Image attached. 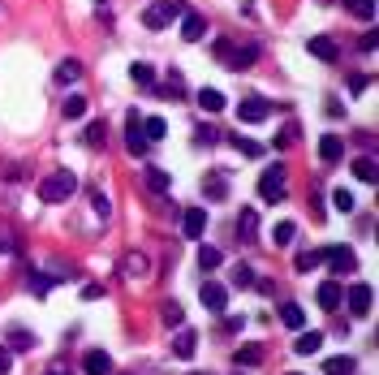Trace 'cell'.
Segmentation results:
<instances>
[{
  "mask_svg": "<svg viewBox=\"0 0 379 375\" xmlns=\"http://www.w3.org/2000/svg\"><path fill=\"white\" fill-rule=\"evenodd\" d=\"M203 35H207V22L198 17V13H181V39L194 43V39H203Z\"/></svg>",
  "mask_w": 379,
  "mask_h": 375,
  "instance_id": "14",
  "label": "cell"
},
{
  "mask_svg": "<svg viewBox=\"0 0 379 375\" xmlns=\"http://www.w3.org/2000/svg\"><path fill=\"white\" fill-rule=\"evenodd\" d=\"M203 229H207V212H203V207H190V212L181 216V233H186L190 242H198V237H203Z\"/></svg>",
  "mask_w": 379,
  "mask_h": 375,
  "instance_id": "10",
  "label": "cell"
},
{
  "mask_svg": "<svg viewBox=\"0 0 379 375\" xmlns=\"http://www.w3.org/2000/svg\"><path fill=\"white\" fill-rule=\"evenodd\" d=\"M233 362H237V367H259V362H263V349H259V345H241L237 354H233Z\"/></svg>",
  "mask_w": 379,
  "mask_h": 375,
  "instance_id": "23",
  "label": "cell"
},
{
  "mask_svg": "<svg viewBox=\"0 0 379 375\" xmlns=\"http://www.w3.org/2000/svg\"><path fill=\"white\" fill-rule=\"evenodd\" d=\"M160 319L168 323V328H181V323H186V311H181V302H164V307H160Z\"/></svg>",
  "mask_w": 379,
  "mask_h": 375,
  "instance_id": "26",
  "label": "cell"
},
{
  "mask_svg": "<svg viewBox=\"0 0 379 375\" xmlns=\"http://www.w3.org/2000/svg\"><path fill=\"white\" fill-rule=\"evenodd\" d=\"M61 112H65L69 121H82V117H87V99H82V95H69L65 104H61Z\"/></svg>",
  "mask_w": 379,
  "mask_h": 375,
  "instance_id": "29",
  "label": "cell"
},
{
  "mask_svg": "<svg viewBox=\"0 0 379 375\" xmlns=\"http://www.w3.org/2000/svg\"><path fill=\"white\" fill-rule=\"evenodd\" d=\"M78 78H82V65H78V61H61V65H57V82H61V87L78 82Z\"/></svg>",
  "mask_w": 379,
  "mask_h": 375,
  "instance_id": "22",
  "label": "cell"
},
{
  "mask_svg": "<svg viewBox=\"0 0 379 375\" xmlns=\"http://www.w3.org/2000/svg\"><path fill=\"white\" fill-rule=\"evenodd\" d=\"M353 177H358V182H375V177H379V164H375L371 156H362V160H353Z\"/></svg>",
  "mask_w": 379,
  "mask_h": 375,
  "instance_id": "25",
  "label": "cell"
},
{
  "mask_svg": "<svg viewBox=\"0 0 379 375\" xmlns=\"http://www.w3.org/2000/svg\"><path fill=\"white\" fill-rule=\"evenodd\" d=\"M289 194V182H285V168L281 164H272L263 168V177H259V198L263 203H281V198Z\"/></svg>",
  "mask_w": 379,
  "mask_h": 375,
  "instance_id": "3",
  "label": "cell"
},
{
  "mask_svg": "<svg viewBox=\"0 0 379 375\" xmlns=\"http://www.w3.org/2000/svg\"><path fill=\"white\" fill-rule=\"evenodd\" d=\"M147 186L156 190V194H164V190H168V172H164V168H147Z\"/></svg>",
  "mask_w": 379,
  "mask_h": 375,
  "instance_id": "33",
  "label": "cell"
},
{
  "mask_svg": "<svg viewBox=\"0 0 379 375\" xmlns=\"http://www.w3.org/2000/svg\"><path fill=\"white\" fill-rule=\"evenodd\" d=\"M341 293H345L341 281H323V285H319V307H323V311H336V307H341Z\"/></svg>",
  "mask_w": 379,
  "mask_h": 375,
  "instance_id": "13",
  "label": "cell"
},
{
  "mask_svg": "<svg viewBox=\"0 0 379 375\" xmlns=\"http://www.w3.org/2000/svg\"><path fill=\"white\" fill-rule=\"evenodd\" d=\"M371 297H375L371 285L358 281V285H349V293H341V302H349V315H358V319H362V315H371Z\"/></svg>",
  "mask_w": 379,
  "mask_h": 375,
  "instance_id": "6",
  "label": "cell"
},
{
  "mask_svg": "<svg viewBox=\"0 0 379 375\" xmlns=\"http://www.w3.org/2000/svg\"><path fill=\"white\" fill-rule=\"evenodd\" d=\"M82 371L87 375H112V358L104 354V349H91V354L82 358Z\"/></svg>",
  "mask_w": 379,
  "mask_h": 375,
  "instance_id": "11",
  "label": "cell"
},
{
  "mask_svg": "<svg viewBox=\"0 0 379 375\" xmlns=\"http://www.w3.org/2000/svg\"><path fill=\"white\" fill-rule=\"evenodd\" d=\"M293 375H302V371H293Z\"/></svg>",
  "mask_w": 379,
  "mask_h": 375,
  "instance_id": "44",
  "label": "cell"
},
{
  "mask_svg": "<svg viewBox=\"0 0 379 375\" xmlns=\"http://www.w3.org/2000/svg\"><path fill=\"white\" fill-rule=\"evenodd\" d=\"M319 345H323V332H302L293 349H297L302 358H311V354H319Z\"/></svg>",
  "mask_w": 379,
  "mask_h": 375,
  "instance_id": "19",
  "label": "cell"
},
{
  "mask_svg": "<svg viewBox=\"0 0 379 375\" xmlns=\"http://www.w3.org/2000/svg\"><path fill=\"white\" fill-rule=\"evenodd\" d=\"M237 117H241V125H259V121L272 117V104H267L263 95H246L241 104H237Z\"/></svg>",
  "mask_w": 379,
  "mask_h": 375,
  "instance_id": "4",
  "label": "cell"
},
{
  "mask_svg": "<svg viewBox=\"0 0 379 375\" xmlns=\"http://www.w3.org/2000/svg\"><path fill=\"white\" fill-rule=\"evenodd\" d=\"M323 259L332 263V277H349V272L358 267V259H353L349 246H323Z\"/></svg>",
  "mask_w": 379,
  "mask_h": 375,
  "instance_id": "5",
  "label": "cell"
},
{
  "mask_svg": "<svg viewBox=\"0 0 379 375\" xmlns=\"http://www.w3.org/2000/svg\"><path fill=\"white\" fill-rule=\"evenodd\" d=\"M104 130H108L104 121H91V125H87V142H91V147H99V142H104Z\"/></svg>",
  "mask_w": 379,
  "mask_h": 375,
  "instance_id": "36",
  "label": "cell"
},
{
  "mask_svg": "<svg viewBox=\"0 0 379 375\" xmlns=\"http://www.w3.org/2000/svg\"><path fill=\"white\" fill-rule=\"evenodd\" d=\"M121 272H125V277H147V272H151V259H147V255H138V250H134V255H125Z\"/></svg>",
  "mask_w": 379,
  "mask_h": 375,
  "instance_id": "17",
  "label": "cell"
},
{
  "mask_svg": "<svg viewBox=\"0 0 379 375\" xmlns=\"http://www.w3.org/2000/svg\"><path fill=\"white\" fill-rule=\"evenodd\" d=\"M130 78H134L138 87H156V69H151L147 61H134V65H130Z\"/></svg>",
  "mask_w": 379,
  "mask_h": 375,
  "instance_id": "24",
  "label": "cell"
},
{
  "mask_svg": "<svg viewBox=\"0 0 379 375\" xmlns=\"http://www.w3.org/2000/svg\"><path fill=\"white\" fill-rule=\"evenodd\" d=\"M332 203H336V207H341L345 216H349L353 207H358V203H353V194H349V190H336V194H332Z\"/></svg>",
  "mask_w": 379,
  "mask_h": 375,
  "instance_id": "38",
  "label": "cell"
},
{
  "mask_svg": "<svg viewBox=\"0 0 379 375\" xmlns=\"http://www.w3.org/2000/svg\"><path fill=\"white\" fill-rule=\"evenodd\" d=\"M164 134H168L164 117H147V121H142V138H147V142H160Z\"/></svg>",
  "mask_w": 379,
  "mask_h": 375,
  "instance_id": "21",
  "label": "cell"
},
{
  "mask_svg": "<svg viewBox=\"0 0 379 375\" xmlns=\"http://www.w3.org/2000/svg\"><path fill=\"white\" fill-rule=\"evenodd\" d=\"M194 349H198V337H194L190 328H181V332L172 337V354H177V358H194Z\"/></svg>",
  "mask_w": 379,
  "mask_h": 375,
  "instance_id": "15",
  "label": "cell"
},
{
  "mask_svg": "<svg viewBox=\"0 0 379 375\" xmlns=\"http://www.w3.org/2000/svg\"><path fill=\"white\" fill-rule=\"evenodd\" d=\"M237 233H241V237H255V233H259V212H255V207L237 216Z\"/></svg>",
  "mask_w": 379,
  "mask_h": 375,
  "instance_id": "28",
  "label": "cell"
},
{
  "mask_svg": "<svg viewBox=\"0 0 379 375\" xmlns=\"http://www.w3.org/2000/svg\"><path fill=\"white\" fill-rule=\"evenodd\" d=\"M349 13L362 22H375V0H349Z\"/></svg>",
  "mask_w": 379,
  "mask_h": 375,
  "instance_id": "32",
  "label": "cell"
},
{
  "mask_svg": "<svg viewBox=\"0 0 379 375\" xmlns=\"http://www.w3.org/2000/svg\"><path fill=\"white\" fill-rule=\"evenodd\" d=\"M52 281H61V277H31V289H35V293L43 297L47 289H52Z\"/></svg>",
  "mask_w": 379,
  "mask_h": 375,
  "instance_id": "39",
  "label": "cell"
},
{
  "mask_svg": "<svg viewBox=\"0 0 379 375\" xmlns=\"http://www.w3.org/2000/svg\"><path fill=\"white\" fill-rule=\"evenodd\" d=\"M237 152H241L246 160H259V156H263V147H259V142H250V138H237Z\"/></svg>",
  "mask_w": 379,
  "mask_h": 375,
  "instance_id": "37",
  "label": "cell"
},
{
  "mask_svg": "<svg viewBox=\"0 0 379 375\" xmlns=\"http://www.w3.org/2000/svg\"><path fill=\"white\" fill-rule=\"evenodd\" d=\"M47 375H69V371H65V367H52V371H47Z\"/></svg>",
  "mask_w": 379,
  "mask_h": 375,
  "instance_id": "43",
  "label": "cell"
},
{
  "mask_svg": "<svg viewBox=\"0 0 379 375\" xmlns=\"http://www.w3.org/2000/svg\"><path fill=\"white\" fill-rule=\"evenodd\" d=\"M323 375H353V358H349V354L323 358Z\"/></svg>",
  "mask_w": 379,
  "mask_h": 375,
  "instance_id": "20",
  "label": "cell"
},
{
  "mask_svg": "<svg viewBox=\"0 0 379 375\" xmlns=\"http://www.w3.org/2000/svg\"><path fill=\"white\" fill-rule=\"evenodd\" d=\"M91 203H95L99 216H108V198H104V194H91Z\"/></svg>",
  "mask_w": 379,
  "mask_h": 375,
  "instance_id": "42",
  "label": "cell"
},
{
  "mask_svg": "<svg viewBox=\"0 0 379 375\" xmlns=\"http://www.w3.org/2000/svg\"><path fill=\"white\" fill-rule=\"evenodd\" d=\"M203 190H207L211 198H224V194H229V182H224V177H207V182H203Z\"/></svg>",
  "mask_w": 379,
  "mask_h": 375,
  "instance_id": "35",
  "label": "cell"
},
{
  "mask_svg": "<svg viewBox=\"0 0 379 375\" xmlns=\"http://www.w3.org/2000/svg\"><path fill=\"white\" fill-rule=\"evenodd\" d=\"M198 108H203V112H211V117H216V112L224 108V95H220L216 87H203V91H198Z\"/></svg>",
  "mask_w": 379,
  "mask_h": 375,
  "instance_id": "18",
  "label": "cell"
},
{
  "mask_svg": "<svg viewBox=\"0 0 379 375\" xmlns=\"http://www.w3.org/2000/svg\"><path fill=\"white\" fill-rule=\"evenodd\" d=\"M319 263H323V250H302V255H297V272H311Z\"/></svg>",
  "mask_w": 379,
  "mask_h": 375,
  "instance_id": "34",
  "label": "cell"
},
{
  "mask_svg": "<svg viewBox=\"0 0 379 375\" xmlns=\"http://www.w3.org/2000/svg\"><path fill=\"white\" fill-rule=\"evenodd\" d=\"M13 371V354H9V349H0V375H9Z\"/></svg>",
  "mask_w": 379,
  "mask_h": 375,
  "instance_id": "41",
  "label": "cell"
},
{
  "mask_svg": "<svg viewBox=\"0 0 379 375\" xmlns=\"http://www.w3.org/2000/svg\"><path fill=\"white\" fill-rule=\"evenodd\" d=\"M281 319H285V328H302V323H306V311H302L297 302H285V307H281Z\"/></svg>",
  "mask_w": 379,
  "mask_h": 375,
  "instance_id": "27",
  "label": "cell"
},
{
  "mask_svg": "<svg viewBox=\"0 0 379 375\" xmlns=\"http://www.w3.org/2000/svg\"><path fill=\"white\" fill-rule=\"evenodd\" d=\"M341 156H345V138H336V134L319 138V160H323V164H336Z\"/></svg>",
  "mask_w": 379,
  "mask_h": 375,
  "instance_id": "12",
  "label": "cell"
},
{
  "mask_svg": "<svg viewBox=\"0 0 379 375\" xmlns=\"http://www.w3.org/2000/svg\"><path fill=\"white\" fill-rule=\"evenodd\" d=\"M306 52H311V57H319V61H327V65H336V61H341V47H336L332 39H327V35H315V39L306 43Z\"/></svg>",
  "mask_w": 379,
  "mask_h": 375,
  "instance_id": "9",
  "label": "cell"
},
{
  "mask_svg": "<svg viewBox=\"0 0 379 375\" xmlns=\"http://www.w3.org/2000/svg\"><path fill=\"white\" fill-rule=\"evenodd\" d=\"M181 13H186L181 0H156V5H151V9L142 13V27H147V31H164L168 22H177Z\"/></svg>",
  "mask_w": 379,
  "mask_h": 375,
  "instance_id": "2",
  "label": "cell"
},
{
  "mask_svg": "<svg viewBox=\"0 0 379 375\" xmlns=\"http://www.w3.org/2000/svg\"><path fill=\"white\" fill-rule=\"evenodd\" d=\"M198 297H203V307H207L211 315H220L224 307H229V289H224V285H216V281H207L203 289H198Z\"/></svg>",
  "mask_w": 379,
  "mask_h": 375,
  "instance_id": "8",
  "label": "cell"
},
{
  "mask_svg": "<svg viewBox=\"0 0 379 375\" xmlns=\"http://www.w3.org/2000/svg\"><path fill=\"white\" fill-rule=\"evenodd\" d=\"M233 281H237V285H241V289H250V285H255V272H250V267H246V263H241V267H237V272H233Z\"/></svg>",
  "mask_w": 379,
  "mask_h": 375,
  "instance_id": "40",
  "label": "cell"
},
{
  "mask_svg": "<svg viewBox=\"0 0 379 375\" xmlns=\"http://www.w3.org/2000/svg\"><path fill=\"white\" fill-rule=\"evenodd\" d=\"M73 190H78V177H73L69 168H57V172H47V177L39 182V198H43V203H65Z\"/></svg>",
  "mask_w": 379,
  "mask_h": 375,
  "instance_id": "1",
  "label": "cell"
},
{
  "mask_svg": "<svg viewBox=\"0 0 379 375\" xmlns=\"http://www.w3.org/2000/svg\"><path fill=\"white\" fill-rule=\"evenodd\" d=\"M220 263H224V255H220L216 246H203V250H198V267H203V272H216Z\"/></svg>",
  "mask_w": 379,
  "mask_h": 375,
  "instance_id": "30",
  "label": "cell"
},
{
  "mask_svg": "<svg viewBox=\"0 0 379 375\" xmlns=\"http://www.w3.org/2000/svg\"><path fill=\"white\" fill-rule=\"evenodd\" d=\"M125 152H130V156H142V152H147V138H142V117H138V112H130V117H125Z\"/></svg>",
  "mask_w": 379,
  "mask_h": 375,
  "instance_id": "7",
  "label": "cell"
},
{
  "mask_svg": "<svg viewBox=\"0 0 379 375\" xmlns=\"http://www.w3.org/2000/svg\"><path fill=\"white\" fill-rule=\"evenodd\" d=\"M293 237H297V224L293 220H276L272 224V242L276 246H293Z\"/></svg>",
  "mask_w": 379,
  "mask_h": 375,
  "instance_id": "16",
  "label": "cell"
},
{
  "mask_svg": "<svg viewBox=\"0 0 379 375\" xmlns=\"http://www.w3.org/2000/svg\"><path fill=\"white\" fill-rule=\"evenodd\" d=\"M9 345L17 349V354H27V349H35V337L27 328H9Z\"/></svg>",
  "mask_w": 379,
  "mask_h": 375,
  "instance_id": "31",
  "label": "cell"
}]
</instances>
